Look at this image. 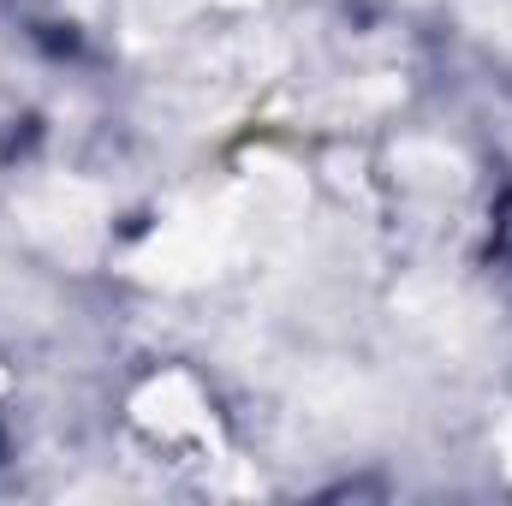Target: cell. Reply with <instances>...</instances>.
Instances as JSON below:
<instances>
[]
</instances>
